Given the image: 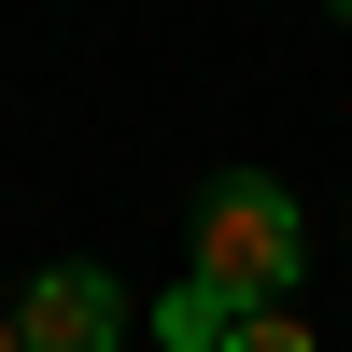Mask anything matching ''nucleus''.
<instances>
[{
    "label": "nucleus",
    "instance_id": "1",
    "mask_svg": "<svg viewBox=\"0 0 352 352\" xmlns=\"http://www.w3.org/2000/svg\"><path fill=\"white\" fill-rule=\"evenodd\" d=\"M184 268L212 282V296H240V310H296L310 226H296V197H282L268 169H226V184L197 197V226H184Z\"/></svg>",
    "mask_w": 352,
    "mask_h": 352
},
{
    "label": "nucleus",
    "instance_id": "2",
    "mask_svg": "<svg viewBox=\"0 0 352 352\" xmlns=\"http://www.w3.org/2000/svg\"><path fill=\"white\" fill-rule=\"evenodd\" d=\"M14 338H28V352H127V282L71 254V268H43V282L14 296Z\"/></svg>",
    "mask_w": 352,
    "mask_h": 352
},
{
    "label": "nucleus",
    "instance_id": "3",
    "mask_svg": "<svg viewBox=\"0 0 352 352\" xmlns=\"http://www.w3.org/2000/svg\"><path fill=\"white\" fill-rule=\"evenodd\" d=\"M226 338H240V296H212V282H169V296H155V352H226Z\"/></svg>",
    "mask_w": 352,
    "mask_h": 352
},
{
    "label": "nucleus",
    "instance_id": "4",
    "mask_svg": "<svg viewBox=\"0 0 352 352\" xmlns=\"http://www.w3.org/2000/svg\"><path fill=\"white\" fill-rule=\"evenodd\" d=\"M226 352H324V338H310L296 310H240V338H226Z\"/></svg>",
    "mask_w": 352,
    "mask_h": 352
},
{
    "label": "nucleus",
    "instance_id": "5",
    "mask_svg": "<svg viewBox=\"0 0 352 352\" xmlns=\"http://www.w3.org/2000/svg\"><path fill=\"white\" fill-rule=\"evenodd\" d=\"M0 352H28V338H14V310H0Z\"/></svg>",
    "mask_w": 352,
    "mask_h": 352
}]
</instances>
